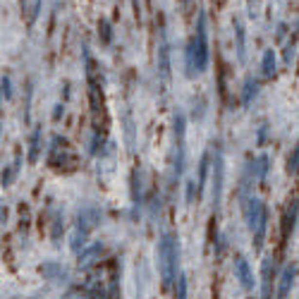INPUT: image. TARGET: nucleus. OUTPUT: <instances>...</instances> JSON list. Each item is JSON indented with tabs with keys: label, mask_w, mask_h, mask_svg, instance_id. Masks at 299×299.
<instances>
[{
	"label": "nucleus",
	"mask_w": 299,
	"mask_h": 299,
	"mask_svg": "<svg viewBox=\"0 0 299 299\" xmlns=\"http://www.w3.org/2000/svg\"><path fill=\"white\" fill-rule=\"evenodd\" d=\"M172 127H175V165H172V175H175V180H180L185 175V165H187V146H185L187 117H185L182 110H175Z\"/></svg>",
	"instance_id": "nucleus-4"
},
{
	"label": "nucleus",
	"mask_w": 299,
	"mask_h": 299,
	"mask_svg": "<svg viewBox=\"0 0 299 299\" xmlns=\"http://www.w3.org/2000/svg\"><path fill=\"white\" fill-rule=\"evenodd\" d=\"M287 172L290 175H299V141H297V146L292 149L290 158H287Z\"/></svg>",
	"instance_id": "nucleus-20"
},
{
	"label": "nucleus",
	"mask_w": 299,
	"mask_h": 299,
	"mask_svg": "<svg viewBox=\"0 0 299 299\" xmlns=\"http://www.w3.org/2000/svg\"><path fill=\"white\" fill-rule=\"evenodd\" d=\"M185 196H187V206H194V204L199 201V185H196L194 180H189V182H187Z\"/></svg>",
	"instance_id": "nucleus-21"
},
{
	"label": "nucleus",
	"mask_w": 299,
	"mask_h": 299,
	"mask_svg": "<svg viewBox=\"0 0 299 299\" xmlns=\"http://www.w3.org/2000/svg\"><path fill=\"white\" fill-rule=\"evenodd\" d=\"M177 299H187V278L182 273L177 278Z\"/></svg>",
	"instance_id": "nucleus-25"
},
{
	"label": "nucleus",
	"mask_w": 299,
	"mask_h": 299,
	"mask_svg": "<svg viewBox=\"0 0 299 299\" xmlns=\"http://www.w3.org/2000/svg\"><path fill=\"white\" fill-rule=\"evenodd\" d=\"M62 230H65V218H62V213H55L51 237H53V240H60V237H62Z\"/></svg>",
	"instance_id": "nucleus-22"
},
{
	"label": "nucleus",
	"mask_w": 299,
	"mask_h": 299,
	"mask_svg": "<svg viewBox=\"0 0 299 299\" xmlns=\"http://www.w3.org/2000/svg\"><path fill=\"white\" fill-rule=\"evenodd\" d=\"M213 211H220V204H223V182H225V156H223V146L220 141L216 144V156H213Z\"/></svg>",
	"instance_id": "nucleus-6"
},
{
	"label": "nucleus",
	"mask_w": 299,
	"mask_h": 299,
	"mask_svg": "<svg viewBox=\"0 0 299 299\" xmlns=\"http://www.w3.org/2000/svg\"><path fill=\"white\" fill-rule=\"evenodd\" d=\"M235 278L240 280V285H242L244 292H251L254 285H256L254 273H251V268H249V261H246L244 254H237V256H235Z\"/></svg>",
	"instance_id": "nucleus-7"
},
{
	"label": "nucleus",
	"mask_w": 299,
	"mask_h": 299,
	"mask_svg": "<svg viewBox=\"0 0 299 299\" xmlns=\"http://www.w3.org/2000/svg\"><path fill=\"white\" fill-rule=\"evenodd\" d=\"M158 266H161V278L163 287L170 290L172 282L180 278V237L175 232H163L158 242Z\"/></svg>",
	"instance_id": "nucleus-1"
},
{
	"label": "nucleus",
	"mask_w": 299,
	"mask_h": 299,
	"mask_svg": "<svg viewBox=\"0 0 299 299\" xmlns=\"http://www.w3.org/2000/svg\"><path fill=\"white\" fill-rule=\"evenodd\" d=\"M273 259H263L261 263V299H271L273 297Z\"/></svg>",
	"instance_id": "nucleus-9"
},
{
	"label": "nucleus",
	"mask_w": 299,
	"mask_h": 299,
	"mask_svg": "<svg viewBox=\"0 0 299 299\" xmlns=\"http://www.w3.org/2000/svg\"><path fill=\"white\" fill-rule=\"evenodd\" d=\"M62 112H65V103H57V106H55V110H53V120H55V122L62 117Z\"/></svg>",
	"instance_id": "nucleus-28"
},
{
	"label": "nucleus",
	"mask_w": 299,
	"mask_h": 299,
	"mask_svg": "<svg viewBox=\"0 0 299 299\" xmlns=\"http://www.w3.org/2000/svg\"><path fill=\"white\" fill-rule=\"evenodd\" d=\"M48 165L55 170H75L77 168V156L70 151V144L67 139L62 136H53L51 141V149H48Z\"/></svg>",
	"instance_id": "nucleus-5"
},
{
	"label": "nucleus",
	"mask_w": 299,
	"mask_h": 299,
	"mask_svg": "<svg viewBox=\"0 0 299 299\" xmlns=\"http://www.w3.org/2000/svg\"><path fill=\"white\" fill-rule=\"evenodd\" d=\"M242 211H244V220L249 232L254 235V249L261 251L263 249V240H266V232H268V208L261 199H246L242 204Z\"/></svg>",
	"instance_id": "nucleus-2"
},
{
	"label": "nucleus",
	"mask_w": 299,
	"mask_h": 299,
	"mask_svg": "<svg viewBox=\"0 0 299 299\" xmlns=\"http://www.w3.org/2000/svg\"><path fill=\"white\" fill-rule=\"evenodd\" d=\"M41 5H43V0H34V7H31V15H29V24H34V22L38 19V15H41Z\"/></svg>",
	"instance_id": "nucleus-26"
},
{
	"label": "nucleus",
	"mask_w": 299,
	"mask_h": 299,
	"mask_svg": "<svg viewBox=\"0 0 299 299\" xmlns=\"http://www.w3.org/2000/svg\"><path fill=\"white\" fill-rule=\"evenodd\" d=\"M268 170H271V158H268V153H261V156L256 158V180H259L261 187H266Z\"/></svg>",
	"instance_id": "nucleus-16"
},
{
	"label": "nucleus",
	"mask_w": 299,
	"mask_h": 299,
	"mask_svg": "<svg viewBox=\"0 0 299 299\" xmlns=\"http://www.w3.org/2000/svg\"><path fill=\"white\" fill-rule=\"evenodd\" d=\"M194 53V67H196V75L206 72L208 67V60H211V51H208V31H206V15L199 12V22H196V31L191 36V41L187 43Z\"/></svg>",
	"instance_id": "nucleus-3"
},
{
	"label": "nucleus",
	"mask_w": 299,
	"mask_h": 299,
	"mask_svg": "<svg viewBox=\"0 0 299 299\" xmlns=\"http://www.w3.org/2000/svg\"><path fill=\"white\" fill-rule=\"evenodd\" d=\"M158 70H161V79H170V46L165 38V31H161V46H158Z\"/></svg>",
	"instance_id": "nucleus-11"
},
{
	"label": "nucleus",
	"mask_w": 299,
	"mask_h": 299,
	"mask_svg": "<svg viewBox=\"0 0 299 299\" xmlns=\"http://www.w3.org/2000/svg\"><path fill=\"white\" fill-rule=\"evenodd\" d=\"M256 93H259V82H256L254 77H246L244 91H242V106H244V108L251 106V101L256 98Z\"/></svg>",
	"instance_id": "nucleus-17"
},
{
	"label": "nucleus",
	"mask_w": 299,
	"mask_h": 299,
	"mask_svg": "<svg viewBox=\"0 0 299 299\" xmlns=\"http://www.w3.org/2000/svg\"><path fill=\"white\" fill-rule=\"evenodd\" d=\"M101 251H103V244H101V242L86 246L82 254H79V263H89V259H93V256H96V254H101Z\"/></svg>",
	"instance_id": "nucleus-19"
},
{
	"label": "nucleus",
	"mask_w": 299,
	"mask_h": 299,
	"mask_svg": "<svg viewBox=\"0 0 299 299\" xmlns=\"http://www.w3.org/2000/svg\"><path fill=\"white\" fill-rule=\"evenodd\" d=\"M208 165H211V153H208V151H204V156H201V161H199V180H196V185H199V199L204 196V189H206Z\"/></svg>",
	"instance_id": "nucleus-14"
},
{
	"label": "nucleus",
	"mask_w": 299,
	"mask_h": 299,
	"mask_svg": "<svg viewBox=\"0 0 299 299\" xmlns=\"http://www.w3.org/2000/svg\"><path fill=\"white\" fill-rule=\"evenodd\" d=\"M292 53H295V46L290 43V46L285 48V62H290V57H292Z\"/></svg>",
	"instance_id": "nucleus-29"
},
{
	"label": "nucleus",
	"mask_w": 299,
	"mask_h": 299,
	"mask_svg": "<svg viewBox=\"0 0 299 299\" xmlns=\"http://www.w3.org/2000/svg\"><path fill=\"white\" fill-rule=\"evenodd\" d=\"M275 75V51L273 48H266L263 51V57H261V77L271 79Z\"/></svg>",
	"instance_id": "nucleus-15"
},
{
	"label": "nucleus",
	"mask_w": 299,
	"mask_h": 299,
	"mask_svg": "<svg viewBox=\"0 0 299 299\" xmlns=\"http://www.w3.org/2000/svg\"><path fill=\"white\" fill-rule=\"evenodd\" d=\"M235 38H237V60L244 65L246 62V36L242 19H235Z\"/></svg>",
	"instance_id": "nucleus-13"
},
{
	"label": "nucleus",
	"mask_w": 299,
	"mask_h": 299,
	"mask_svg": "<svg viewBox=\"0 0 299 299\" xmlns=\"http://www.w3.org/2000/svg\"><path fill=\"white\" fill-rule=\"evenodd\" d=\"M2 98H5V101H10V98H12V79H10V77H7V75H2Z\"/></svg>",
	"instance_id": "nucleus-24"
},
{
	"label": "nucleus",
	"mask_w": 299,
	"mask_h": 299,
	"mask_svg": "<svg viewBox=\"0 0 299 299\" xmlns=\"http://www.w3.org/2000/svg\"><path fill=\"white\" fill-rule=\"evenodd\" d=\"M297 218H299V201H290V206H287V211L282 216V242L290 240V235H292V230L297 225Z\"/></svg>",
	"instance_id": "nucleus-10"
},
{
	"label": "nucleus",
	"mask_w": 299,
	"mask_h": 299,
	"mask_svg": "<svg viewBox=\"0 0 299 299\" xmlns=\"http://www.w3.org/2000/svg\"><path fill=\"white\" fill-rule=\"evenodd\" d=\"M295 278H297V266L290 263L285 271L280 273V282H278V292H275V299H287L290 297V290L295 285Z\"/></svg>",
	"instance_id": "nucleus-8"
},
{
	"label": "nucleus",
	"mask_w": 299,
	"mask_h": 299,
	"mask_svg": "<svg viewBox=\"0 0 299 299\" xmlns=\"http://www.w3.org/2000/svg\"><path fill=\"white\" fill-rule=\"evenodd\" d=\"M91 299H112V295H108V292H106L103 287H98V290H93Z\"/></svg>",
	"instance_id": "nucleus-27"
},
{
	"label": "nucleus",
	"mask_w": 299,
	"mask_h": 299,
	"mask_svg": "<svg viewBox=\"0 0 299 299\" xmlns=\"http://www.w3.org/2000/svg\"><path fill=\"white\" fill-rule=\"evenodd\" d=\"M19 165H22V153H17V156H15V163H12L7 170H5V172H2V187H10V182H12V177L17 175Z\"/></svg>",
	"instance_id": "nucleus-18"
},
{
	"label": "nucleus",
	"mask_w": 299,
	"mask_h": 299,
	"mask_svg": "<svg viewBox=\"0 0 299 299\" xmlns=\"http://www.w3.org/2000/svg\"><path fill=\"white\" fill-rule=\"evenodd\" d=\"M98 34H101L103 43H110V41H112V27H110L108 19H101V22H98Z\"/></svg>",
	"instance_id": "nucleus-23"
},
{
	"label": "nucleus",
	"mask_w": 299,
	"mask_h": 299,
	"mask_svg": "<svg viewBox=\"0 0 299 299\" xmlns=\"http://www.w3.org/2000/svg\"><path fill=\"white\" fill-rule=\"evenodd\" d=\"M41 132H43L41 127H34V132L29 136V156H27L29 165H34L38 161V153H41Z\"/></svg>",
	"instance_id": "nucleus-12"
}]
</instances>
